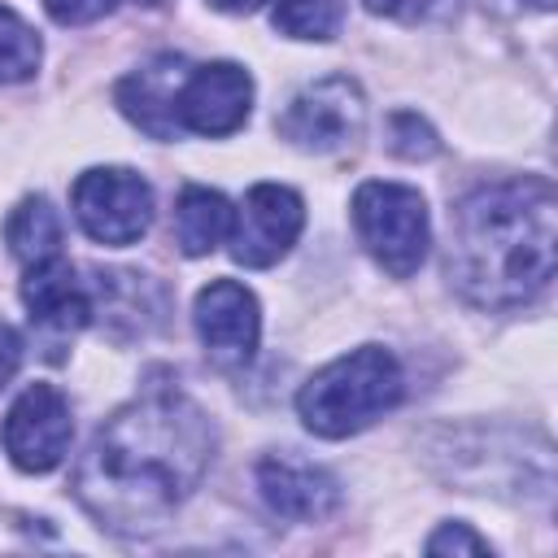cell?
I'll return each mask as SVG.
<instances>
[{
  "instance_id": "8992f818",
  "label": "cell",
  "mask_w": 558,
  "mask_h": 558,
  "mask_svg": "<svg viewBox=\"0 0 558 558\" xmlns=\"http://www.w3.org/2000/svg\"><path fill=\"white\" fill-rule=\"evenodd\" d=\"M366 126V96L349 74H327L301 87L288 109L275 118L279 140L301 153H340L353 148Z\"/></svg>"
},
{
  "instance_id": "e0dca14e",
  "label": "cell",
  "mask_w": 558,
  "mask_h": 558,
  "mask_svg": "<svg viewBox=\"0 0 558 558\" xmlns=\"http://www.w3.org/2000/svg\"><path fill=\"white\" fill-rule=\"evenodd\" d=\"M340 17L344 0H275V31L288 39H331Z\"/></svg>"
},
{
  "instance_id": "d6986e66",
  "label": "cell",
  "mask_w": 558,
  "mask_h": 558,
  "mask_svg": "<svg viewBox=\"0 0 558 558\" xmlns=\"http://www.w3.org/2000/svg\"><path fill=\"white\" fill-rule=\"evenodd\" d=\"M375 17H392L405 26H427V22H449L458 17L462 0H362Z\"/></svg>"
},
{
  "instance_id": "44dd1931",
  "label": "cell",
  "mask_w": 558,
  "mask_h": 558,
  "mask_svg": "<svg viewBox=\"0 0 558 558\" xmlns=\"http://www.w3.org/2000/svg\"><path fill=\"white\" fill-rule=\"evenodd\" d=\"M44 9L61 26H87V22L105 17V13H113L118 0H44Z\"/></svg>"
},
{
  "instance_id": "ba28073f",
  "label": "cell",
  "mask_w": 558,
  "mask_h": 558,
  "mask_svg": "<svg viewBox=\"0 0 558 558\" xmlns=\"http://www.w3.org/2000/svg\"><path fill=\"white\" fill-rule=\"evenodd\" d=\"M305 227V201L283 183H253L231 222V257L248 270H266L296 244Z\"/></svg>"
},
{
  "instance_id": "7402d4cb",
  "label": "cell",
  "mask_w": 558,
  "mask_h": 558,
  "mask_svg": "<svg viewBox=\"0 0 558 558\" xmlns=\"http://www.w3.org/2000/svg\"><path fill=\"white\" fill-rule=\"evenodd\" d=\"M17 366H22V336L13 323L0 318V388L17 375Z\"/></svg>"
},
{
  "instance_id": "4fadbf2b",
  "label": "cell",
  "mask_w": 558,
  "mask_h": 558,
  "mask_svg": "<svg viewBox=\"0 0 558 558\" xmlns=\"http://www.w3.org/2000/svg\"><path fill=\"white\" fill-rule=\"evenodd\" d=\"M187 70H192V65H187L183 57L161 52V57L135 65V70L118 83L113 100H118V109H122L144 135H153V140H174V135H179L174 105H179V87H183Z\"/></svg>"
},
{
  "instance_id": "ffe728a7",
  "label": "cell",
  "mask_w": 558,
  "mask_h": 558,
  "mask_svg": "<svg viewBox=\"0 0 558 558\" xmlns=\"http://www.w3.org/2000/svg\"><path fill=\"white\" fill-rule=\"evenodd\" d=\"M427 554H493L484 536H475L466 523H440L427 536Z\"/></svg>"
},
{
  "instance_id": "cb8c5ba5",
  "label": "cell",
  "mask_w": 558,
  "mask_h": 558,
  "mask_svg": "<svg viewBox=\"0 0 558 558\" xmlns=\"http://www.w3.org/2000/svg\"><path fill=\"white\" fill-rule=\"evenodd\" d=\"M523 4H532V9H554V0H523Z\"/></svg>"
},
{
  "instance_id": "7a4b0ae2",
  "label": "cell",
  "mask_w": 558,
  "mask_h": 558,
  "mask_svg": "<svg viewBox=\"0 0 558 558\" xmlns=\"http://www.w3.org/2000/svg\"><path fill=\"white\" fill-rule=\"evenodd\" d=\"M558 196L549 179H501L458 201L445 275L480 310H519L554 279Z\"/></svg>"
},
{
  "instance_id": "52a82bcc",
  "label": "cell",
  "mask_w": 558,
  "mask_h": 558,
  "mask_svg": "<svg viewBox=\"0 0 558 558\" xmlns=\"http://www.w3.org/2000/svg\"><path fill=\"white\" fill-rule=\"evenodd\" d=\"M74 436V418H70V401L61 388L52 384H31L17 392V401L4 414L0 440L4 453L17 471L26 475H44L52 466H61L65 449Z\"/></svg>"
},
{
  "instance_id": "7c38bea8",
  "label": "cell",
  "mask_w": 558,
  "mask_h": 558,
  "mask_svg": "<svg viewBox=\"0 0 558 558\" xmlns=\"http://www.w3.org/2000/svg\"><path fill=\"white\" fill-rule=\"evenodd\" d=\"M22 301L35 327H48L57 336L83 331L96 318V292L87 288V279H78V270L65 257H48L26 266L22 279Z\"/></svg>"
},
{
  "instance_id": "9c48e42d",
  "label": "cell",
  "mask_w": 558,
  "mask_h": 558,
  "mask_svg": "<svg viewBox=\"0 0 558 558\" xmlns=\"http://www.w3.org/2000/svg\"><path fill=\"white\" fill-rule=\"evenodd\" d=\"M248 109H253L248 70L235 61H205V65L187 70V78L179 87L174 118H179V135L187 131V135L222 140L248 122Z\"/></svg>"
},
{
  "instance_id": "d4e9b609",
  "label": "cell",
  "mask_w": 558,
  "mask_h": 558,
  "mask_svg": "<svg viewBox=\"0 0 558 558\" xmlns=\"http://www.w3.org/2000/svg\"><path fill=\"white\" fill-rule=\"evenodd\" d=\"M140 4H166V0H140Z\"/></svg>"
},
{
  "instance_id": "ac0fdd59",
  "label": "cell",
  "mask_w": 558,
  "mask_h": 558,
  "mask_svg": "<svg viewBox=\"0 0 558 558\" xmlns=\"http://www.w3.org/2000/svg\"><path fill=\"white\" fill-rule=\"evenodd\" d=\"M388 148H392L397 157H405V161H427V157H436L440 140H436V131H432L418 113L401 109V113L388 118Z\"/></svg>"
},
{
  "instance_id": "30bf717a",
  "label": "cell",
  "mask_w": 558,
  "mask_h": 558,
  "mask_svg": "<svg viewBox=\"0 0 558 558\" xmlns=\"http://www.w3.org/2000/svg\"><path fill=\"white\" fill-rule=\"evenodd\" d=\"M196 336L205 344V353L235 371L244 366L253 353H257V340H262V305L257 296L235 283V279H214L209 288L196 292Z\"/></svg>"
},
{
  "instance_id": "5bb4252c",
  "label": "cell",
  "mask_w": 558,
  "mask_h": 558,
  "mask_svg": "<svg viewBox=\"0 0 558 558\" xmlns=\"http://www.w3.org/2000/svg\"><path fill=\"white\" fill-rule=\"evenodd\" d=\"M231 222H235V209L222 192L214 187H201V183H187L174 201V240L187 257H205L214 253L218 244H227L231 235Z\"/></svg>"
},
{
  "instance_id": "8fae6325",
  "label": "cell",
  "mask_w": 558,
  "mask_h": 558,
  "mask_svg": "<svg viewBox=\"0 0 558 558\" xmlns=\"http://www.w3.org/2000/svg\"><path fill=\"white\" fill-rule=\"evenodd\" d=\"M257 493L279 519L292 523H323L340 506V480L327 466L296 458L292 449L266 453L257 462Z\"/></svg>"
},
{
  "instance_id": "2e32d148",
  "label": "cell",
  "mask_w": 558,
  "mask_h": 558,
  "mask_svg": "<svg viewBox=\"0 0 558 558\" xmlns=\"http://www.w3.org/2000/svg\"><path fill=\"white\" fill-rule=\"evenodd\" d=\"M39 57H44V48H39L35 26L22 13H13L9 4H0V87L26 83L39 70Z\"/></svg>"
},
{
  "instance_id": "603a6c76",
  "label": "cell",
  "mask_w": 558,
  "mask_h": 558,
  "mask_svg": "<svg viewBox=\"0 0 558 558\" xmlns=\"http://www.w3.org/2000/svg\"><path fill=\"white\" fill-rule=\"evenodd\" d=\"M205 4H214V9H222V13H253V9H262L266 0H205Z\"/></svg>"
},
{
  "instance_id": "277c9868",
  "label": "cell",
  "mask_w": 558,
  "mask_h": 558,
  "mask_svg": "<svg viewBox=\"0 0 558 558\" xmlns=\"http://www.w3.org/2000/svg\"><path fill=\"white\" fill-rule=\"evenodd\" d=\"M353 231L392 279H410L432 244L427 201L410 183L371 179L353 192Z\"/></svg>"
},
{
  "instance_id": "6da1fadb",
  "label": "cell",
  "mask_w": 558,
  "mask_h": 558,
  "mask_svg": "<svg viewBox=\"0 0 558 558\" xmlns=\"http://www.w3.org/2000/svg\"><path fill=\"white\" fill-rule=\"evenodd\" d=\"M214 449L218 432L192 397L144 392L96 427L74 466V497L109 532H148L196 493Z\"/></svg>"
},
{
  "instance_id": "3957f363",
  "label": "cell",
  "mask_w": 558,
  "mask_h": 558,
  "mask_svg": "<svg viewBox=\"0 0 558 558\" xmlns=\"http://www.w3.org/2000/svg\"><path fill=\"white\" fill-rule=\"evenodd\" d=\"M405 397V375L392 349L362 344L314 371L296 392L301 423L323 440H344L384 418Z\"/></svg>"
},
{
  "instance_id": "5b68a950",
  "label": "cell",
  "mask_w": 558,
  "mask_h": 558,
  "mask_svg": "<svg viewBox=\"0 0 558 558\" xmlns=\"http://www.w3.org/2000/svg\"><path fill=\"white\" fill-rule=\"evenodd\" d=\"M70 209L78 227L109 248L135 244L153 222V187L140 170L126 166H92L70 187Z\"/></svg>"
},
{
  "instance_id": "9a60e30c",
  "label": "cell",
  "mask_w": 558,
  "mask_h": 558,
  "mask_svg": "<svg viewBox=\"0 0 558 558\" xmlns=\"http://www.w3.org/2000/svg\"><path fill=\"white\" fill-rule=\"evenodd\" d=\"M61 240H65V222L61 214L48 205V196H26L17 201V209L4 218V244L22 266L61 257Z\"/></svg>"
}]
</instances>
